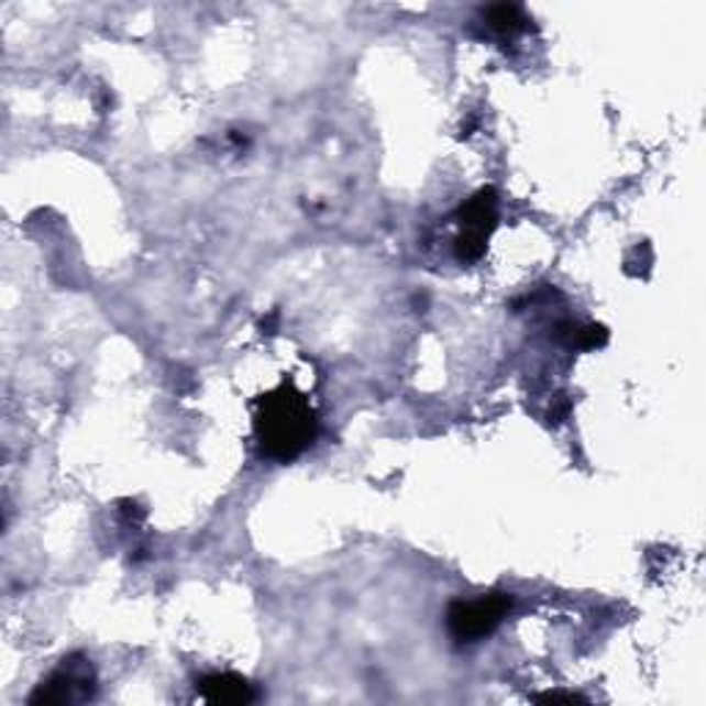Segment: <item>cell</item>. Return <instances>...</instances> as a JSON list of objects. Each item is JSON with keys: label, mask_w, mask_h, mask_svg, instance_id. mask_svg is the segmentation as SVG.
Returning <instances> with one entry per match:
<instances>
[{"label": "cell", "mask_w": 706, "mask_h": 706, "mask_svg": "<svg viewBox=\"0 0 706 706\" xmlns=\"http://www.w3.org/2000/svg\"><path fill=\"white\" fill-rule=\"evenodd\" d=\"M499 219V199L494 188H481L472 194L459 210H455V221H459V238H455V257L461 263H477L486 254L488 238L497 230Z\"/></svg>", "instance_id": "7a4b0ae2"}, {"label": "cell", "mask_w": 706, "mask_h": 706, "mask_svg": "<svg viewBox=\"0 0 706 706\" xmlns=\"http://www.w3.org/2000/svg\"><path fill=\"white\" fill-rule=\"evenodd\" d=\"M536 701H569V704H574V701H585V698H580V695H574V693H544V695H539Z\"/></svg>", "instance_id": "ba28073f"}, {"label": "cell", "mask_w": 706, "mask_h": 706, "mask_svg": "<svg viewBox=\"0 0 706 706\" xmlns=\"http://www.w3.org/2000/svg\"><path fill=\"white\" fill-rule=\"evenodd\" d=\"M486 18V25L499 36H516L521 31H527L530 25V18L525 14V9L514 7V3H497V7H488L483 12Z\"/></svg>", "instance_id": "8992f818"}, {"label": "cell", "mask_w": 706, "mask_h": 706, "mask_svg": "<svg viewBox=\"0 0 706 706\" xmlns=\"http://www.w3.org/2000/svg\"><path fill=\"white\" fill-rule=\"evenodd\" d=\"M254 437L260 450L279 464H290L307 453L318 437V417L307 395L298 393L293 382L279 384L274 393L263 395L254 411Z\"/></svg>", "instance_id": "6da1fadb"}, {"label": "cell", "mask_w": 706, "mask_h": 706, "mask_svg": "<svg viewBox=\"0 0 706 706\" xmlns=\"http://www.w3.org/2000/svg\"><path fill=\"white\" fill-rule=\"evenodd\" d=\"M197 693L208 704H252L257 698L252 684L238 673H208L197 682Z\"/></svg>", "instance_id": "5b68a950"}, {"label": "cell", "mask_w": 706, "mask_h": 706, "mask_svg": "<svg viewBox=\"0 0 706 706\" xmlns=\"http://www.w3.org/2000/svg\"><path fill=\"white\" fill-rule=\"evenodd\" d=\"M95 695V673L84 657H69L62 662L56 673L45 679L40 687L31 693L29 704H75V701H89Z\"/></svg>", "instance_id": "277c9868"}, {"label": "cell", "mask_w": 706, "mask_h": 706, "mask_svg": "<svg viewBox=\"0 0 706 706\" xmlns=\"http://www.w3.org/2000/svg\"><path fill=\"white\" fill-rule=\"evenodd\" d=\"M276 318H279V315H276V312H271V318H268V320H263V334H274Z\"/></svg>", "instance_id": "9c48e42d"}, {"label": "cell", "mask_w": 706, "mask_h": 706, "mask_svg": "<svg viewBox=\"0 0 706 706\" xmlns=\"http://www.w3.org/2000/svg\"><path fill=\"white\" fill-rule=\"evenodd\" d=\"M558 340L569 348H580V351H591V348L607 345V329L599 323H561L555 331Z\"/></svg>", "instance_id": "52a82bcc"}, {"label": "cell", "mask_w": 706, "mask_h": 706, "mask_svg": "<svg viewBox=\"0 0 706 706\" xmlns=\"http://www.w3.org/2000/svg\"><path fill=\"white\" fill-rule=\"evenodd\" d=\"M514 607L510 594H483L481 599H455L448 607V632L455 643H477L503 624Z\"/></svg>", "instance_id": "3957f363"}]
</instances>
